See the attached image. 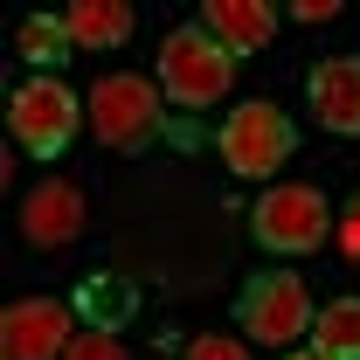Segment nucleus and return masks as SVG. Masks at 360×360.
<instances>
[{
    "label": "nucleus",
    "mask_w": 360,
    "mask_h": 360,
    "mask_svg": "<svg viewBox=\"0 0 360 360\" xmlns=\"http://www.w3.org/2000/svg\"><path fill=\"white\" fill-rule=\"evenodd\" d=\"M250 236L264 243L270 257H319L326 236H333V201L319 187H264Z\"/></svg>",
    "instance_id": "4"
},
{
    "label": "nucleus",
    "mask_w": 360,
    "mask_h": 360,
    "mask_svg": "<svg viewBox=\"0 0 360 360\" xmlns=\"http://www.w3.org/2000/svg\"><path fill=\"white\" fill-rule=\"evenodd\" d=\"M63 21H70L77 49H125L139 14L125 7V0H70V7H63Z\"/></svg>",
    "instance_id": "11"
},
{
    "label": "nucleus",
    "mask_w": 360,
    "mask_h": 360,
    "mask_svg": "<svg viewBox=\"0 0 360 360\" xmlns=\"http://www.w3.org/2000/svg\"><path fill=\"white\" fill-rule=\"evenodd\" d=\"M21 56H28L42 77H56V70L77 56V35H70V21H63V14H28V21H21Z\"/></svg>",
    "instance_id": "12"
},
{
    "label": "nucleus",
    "mask_w": 360,
    "mask_h": 360,
    "mask_svg": "<svg viewBox=\"0 0 360 360\" xmlns=\"http://www.w3.org/2000/svg\"><path fill=\"white\" fill-rule=\"evenodd\" d=\"M291 14H298V21H333V14H340V7H333V0H298V7H291Z\"/></svg>",
    "instance_id": "18"
},
{
    "label": "nucleus",
    "mask_w": 360,
    "mask_h": 360,
    "mask_svg": "<svg viewBox=\"0 0 360 360\" xmlns=\"http://www.w3.org/2000/svg\"><path fill=\"white\" fill-rule=\"evenodd\" d=\"M77 347V312L63 298H21L0 319V354L7 360H63Z\"/></svg>",
    "instance_id": "7"
},
{
    "label": "nucleus",
    "mask_w": 360,
    "mask_h": 360,
    "mask_svg": "<svg viewBox=\"0 0 360 360\" xmlns=\"http://www.w3.org/2000/svg\"><path fill=\"white\" fill-rule=\"evenodd\" d=\"M312 347L333 360H360V298H333L312 319Z\"/></svg>",
    "instance_id": "14"
},
{
    "label": "nucleus",
    "mask_w": 360,
    "mask_h": 360,
    "mask_svg": "<svg viewBox=\"0 0 360 360\" xmlns=\"http://www.w3.org/2000/svg\"><path fill=\"white\" fill-rule=\"evenodd\" d=\"M340 250H347V264H360V194H354V208L340 215Z\"/></svg>",
    "instance_id": "17"
},
{
    "label": "nucleus",
    "mask_w": 360,
    "mask_h": 360,
    "mask_svg": "<svg viewBox=\"0 0 360 360\" xmlns=\"http://www.w3.org/2000/svg\"><path fill=\"white\" fill-rule=\"evenodd\" d=\"M84 125V97L63 84V77H35V84H21L7 97V132L21 153H35V160H56L70 139Z\"/></svg>",
    "instance_id": "5"
},
{
    "label": "nucleus",
    "mask_w": 360,
    "mask_h": 360,
    "mask_svg": "<svg viewBox=\"0 0 360 360\" xmlns=\"http://www.w3.org/2000/svg\"><path fill=\"white\" fill-rule=\"evenodd\" d=\"M312 118L340 139H360V56H326L312 70Z\"/></svg>",
    "instance_id": "9"
},
{
    "label": "nucleus",
    "mask_w": 360,
    "mask_h": 360,
    "mask_svg": "<svg viewBox=\"0 0 360 360\" xmlns=\"http://www.w3.org/2000/svg\"><path fill=\"white\" fill-rule=\"evenodd\" d=\"M201 28H208L229 56H257V49L277 35V7H264V0H208V7H201Z\"/></svg>",
    "instance_id": "10"
},
{
    "label": "nucleus",
    "mask_w": 360,
    "mask_h": 360,
    "mask_svg": "<svg viewBox=\"0 0 360 360\" xmlns=\"http://www.w3.org/2000/svg\"><path fill=\"white\" fill-rule=\"evenodd\" d=\"M84 118H90V132H97L104 153H146L153 139L167 132V97H160L153 77L118 70V77H104L84 97Z\"/></svg>",
    "instance_id": "1"
},
{
    "label": "nucleus",
    "mask_w": 360,
    "mask_h": 360,
    "mask_svg": "<svg viewBox=\"0 0 360 360\" xmlns=\"http://www.w3.org/2000/svg\"><path fill=\"white\" fill-rule=\"evenodd\" d=\"M291 360H333V354H319V347H305V354H291Z\"/></svg>",
    "instance_id": "19"
},
{
    "label": "nucleus",
    "mask_w": 360,
    "mask_h": 360,
    "mask_svg": "<svg viewBox=\"0 0 360 360\" xmlns=\"http://www.w3.org/2000/svg\"><path fill=\"white\" fill-rule=\"evenodd\" d=\"M180 360H257L243 340H222V333H201V340H187V354Z\"/></svg>",
    "instance_id": "15"
},
{
    "label": "nucleus",
    "mask_w": 360,
    "mask_h": 360,
    "mask_svg": "<svg viewBox=\"0 0 360 360\" xmlns=\"http://www.w3.org/2000/svg\"><path fill=\"white\" fill-rule=\"evenodd\" d=\"M229 84H236V56H229L201 21H187L174 28L167 42H160V97L180 104V111H208V104H222Z\"/></svg>",
    "instance_id": "2"
},
{
    "label": "nucleus",
    "mask_w": 360,
    "mask_h": 360,
    "mask_svg": "<svg viewBox=\"0 0 360 360\" xmlns=\"http://www.w3.org/2000/svg\"><path fill=\"white\" fill-rule=\"evenodd\" d=\"M90 229V208L84 194L70 187V180H42L28 201H21V236L35 243V250H63V243H77Z\"/></svg>",
    "instance_id": "8"
},
{
    "label": "nucleus",
    "mask_w": 360,
    "mask_h": 360,
    "mask_svg": "<svg viewBox=\"0 0 360 360\" xmlns=\"http://www.w3.org/2000/svg\"><path fill=\"white\" fill-rule=\"evenodd\" d=\"M215 153L229 160V174H236V180H270L291 153H298V125H291L277 104L250 97V104H236V111L222 118Z\"/></svg>",
    "instance_id": "3"
},
{
    "label": "nucleus",
    "mask_w": 360,
    "mask_h": 360,
    "mask_svg": "<svg viewBox=\"0 0 360 360\" xmlns=\"http://www.w3.org/2000/svg\"><path fill=\"white\" fill-rule=\"evenodd\" d=\"M132 284H125V277H90L84 291H77V312L90 319V333H118V326H125V319H132Z\"/></svg>",
    "instance_id": "13"
},
{
    "label": "nucleus",
    "mask_w": 360,
    "mask_h": 360,
    "mask_svg": "<svg viewBox=\"0 0 360 360\" xmlns=\"http://www.w3.org/2000/svg\"><path fill=\"white\" fill-rule=\"evenodd\" d=\"M63 360H132V354L118 347V333H77V347Z\"/></svg>",
    "instance_id": "16"
},
{
    "label": "nucleus",
    "mask_w": 360,
    "mask_h": 360,
    "mask_svg": "<svg viewBox=\"0 0 360 360\" xmlns=\"http://www.w3.org/2000/svg\"><path fill=\"white\" fill-rule=\"evenodd\" d=\"M236 319H243V333L250 340H264V347H291L298 333H312V291H305V277L298 270H257L250 284H243V298H236Z\"/></svg>",
    "instance_id": "6"
}]
</instances>
